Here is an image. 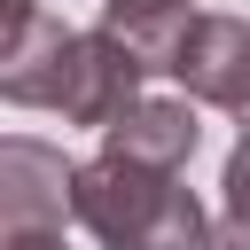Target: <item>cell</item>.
I'll list each match as a JSON object with an SVG mask.
<instances>
[{"instance_id": "4", "label": "cell", "mask_w": 250, "mask_h": 250, "mask_svg": "<svg viewBox=\"0 0 250 250\" xmlns=\"http://www.w3.org/2000/svg\"><path fill=\"white\" fill-rule=\"evenodd\" d=\"M172 78H180L188 102L234 109L250 125V23L242 16H195V31L172 55Z\"/></svg>"}, {"instance_id": "6", "label": "cell", "mask_w": 250, "mask_h": 250, "mask_svg": "<svg viewBox=\"0 0 250 250\" xmlns=\"http://www.w3.org/2000/svg\"><path fill=\"white\" fill-rule=\"evenodd\" d=\"M203 125H195V102L188 94H141L125 117L102 125V148L109 156H133V164H156V172H188Z\"/></svg>"}, {"instance_id": "8", "label": "cell", "mask_w": 250, "mask_h": 250, "mask_svg": "<svg viewBox=\"0 0 250 250\" xmlns=\"http://www.w3.org/2000/svg\"><path fill=\"white\" fill-rule=\"evenodd\" d=\"M211 250H250V125H242V141L227 148V172H219V227H211Z\"/></svg>"}, {"instance_id": "7", "label": "cell", "mask_w": 250, "mask_h": 250, "mask_svg": "<svg viewBox=\"0 0 250 250\" xmlns=\"http://www.w3.org/2000/svg\"><path fill=\"white\" fill-rule=\"evenodd\" d=\"M102 23L141 47L148 70H172L180 39L195 31V0H102Z\"/></svg>"}, {"instance_id": "9", "label": "cell", "mask_w": 250, "mask_h": 250, "mask_svg": "<svg viewBox=\"0 0 250 250\" xmlns=\"http://www.w3.org/2000/svg\"><path fill=\"white\" fill-rule=\"evenodd\" d=\"M0 250H62V227H0Z\"/></svg>"}, {"instance_id": "1", "label": "cell", "mask_w": 250, "mask_h": 250, "mask_svg": "<svg viewBox=\"0 0 250 250\" xmlns=\"http://www.w3.org/2000/svg\"><path fill=\"white\" fill-rule=\"evenodd\" d=\"M70 219L102 250H211V219H203L195 188H180V172H156V164L109 156V148L94 164H78Z\"/></svg>"}, {"instance_id": "2", "label": "cell", "mask_w": 250, "mask_h": 250, "mask_svg": "<svg viewBox=\"0 0 250 250\" xmlns=\"http://www.w3.org/2000/svg\"><path fill=\"white\" fill-rule=\"evenodd\" d=\"M141 78H148V62H141V47L133 39H117L109 23L102 31H78L70 39V62H62V94H55V117L62 125H109V117H125L133 102H141Z\"/></svg>"}, {"instance_id": "3", "label": "cell", "mask_w": 250, "mask_h": 250, "mask_svg": "<svg viewBox=\"0 0 250 250\" xmlns=\"http://www.w3.org/2000/svg\"><path fill=\"white\" fill-rule=\"evenodd\" d=\"M70 23L47 16L39 0H8V39H0V94L16 109H55L62 62H70Z\"/></svg>"}, {"instance_id": "5", "label": "cell", "mask_w": 250, "mask_h": 250, "mask_svg": "<svg viewBox=\"0 0 250 250\" xmlns=\"http://www.w3.org/2000/svg\"><path fill=\"white\" fill-rule=\"evenodd\" d=\"M70 188H78V164L62 148H47L31 133L0 141V227H62Z\"/></svg>"}]
</instances>
